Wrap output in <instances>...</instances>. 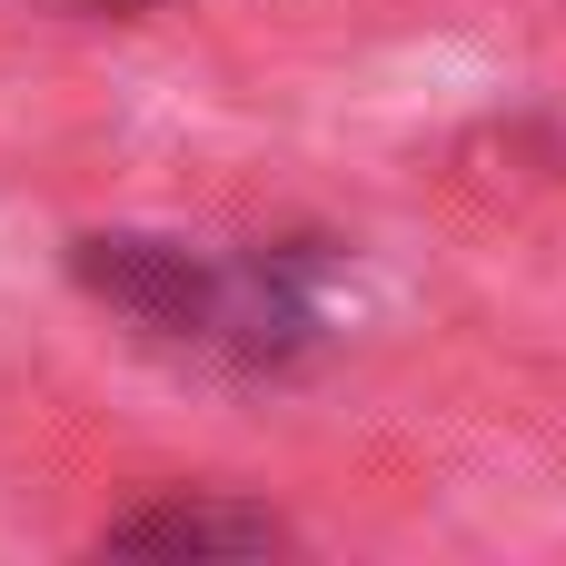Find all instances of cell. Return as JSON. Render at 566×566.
Masks as SVG:
<instances>
[{"instance_id":"cell-1","label":"cell","mask_w":566,"mask_h":566,"mask_svg":"<svg viewBox=\"0 0 566 566\" xmlns=\"http://www.w3.org/2000/svg\"><path fill=\"white\" fill-rule=\"evenodd\" d=\"M109 557H269L289 547V527L269 507H209V497H169V507H139L99 537Z\"/></svg>"},{"instance_id":"cell-2","label":"cell","mask_w":566,"mask_h":566,"mask_svg":"<svg viewBox=\"0 0 566 566\" xmlns=\"http://www.w3.org/2000/svg\"><path fill=\"white\" fill-rule=\"evenodd\" d=\"M90 10H149V0H90Z\"/></svg>"}]
</instances>
